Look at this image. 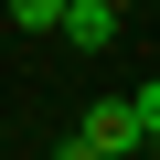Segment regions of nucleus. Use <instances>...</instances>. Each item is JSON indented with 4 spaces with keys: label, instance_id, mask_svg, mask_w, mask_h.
<instances>
[{
    "label": "nucleus",
    "instance_id": "obj_1",
    "mask_svg": "<svg viewBox=\"0 0 160 160\" xmlns=\"http://www.w3.org/2000/svg\"><path fill=\"white\" fill-rule=\"evenodd\" d=\"M75 139H96V149L139 160V149L160 139V86H139V96H107V107H86V128H75Z\"/></svg>",
    "mask_w": 160,
    "mask_h": 160
},
{
    "label": "nucleus",
    "instance_id": "obj_2",
    "mask_svg": "<svg viewBox=\"0 0 160 160\" xmlns=\"http://www.w3.org/2000/svg\"><path fill=\"white\" fill-rule=\"evenodd\" d=\"M53 32H64L75 53H107V43H118V11H107V0H64V11H53Z\"/></svg>",
    "mask_w": 160,
    "mask_h": 160
},
{
    "label": "nucleus",
    "instance_id": "obj_5",
    "mask_svg": "<svg viewBox=\"0 0 160 160\" xmlns=\"http://www.w3.org/2000/svg\"><path fill=\"white\" fill-rule=\"evenodd\" d=\"M107 11H139V0H107Z\"/></svg>",
    "mask_w": 160,
    "mask_h": 160
},
{
    "label": "nucleus",
    "instance_id": "obj_3",
    "mask_svg": "<svg viewBox=\"0 0 160 160\" xmlns=\"http://www.w3.org/2000/svg\"><path fill=\"white\" fill-rule=\"evenodd\" d=\"M53 11H64V0H11V22H22V32H53Z\"/></svg>",
    "mask_w": 160,
    "mask_h": 160
},
{
    "label": "nucleus",
    "instance_id": "obj_4",
    "mask_svg": "<svg viewBox=\"0 0 160 160\" xmlns=\"http://www.w3.org/2000/svg\"><path fill=\"white\" fill-rule=\"evenodd\" d=\"M53 160H118V149H96V139H64V149H53Z\"/></svg>",
    "mask_w": 160,
    "mask_h": 160
}]
</instances>
